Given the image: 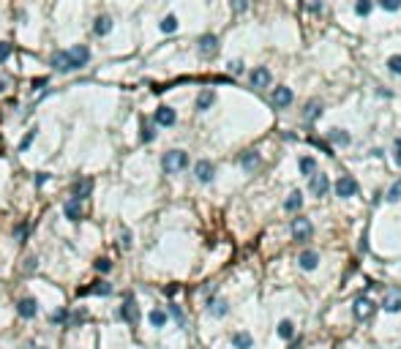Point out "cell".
I'll return each instance as SVG.
<instances>
[{"instance_id": "cell-1", "label": "cell", "mask_w": 401, "mask_h": 349, "mask_svg": "<svg viewBox=\"0 0 401 349\" xmlns=\"http://www.w3.org/2000/svg\"><path fill=\"white\" fill-rule=\"evenodd\" d=\"M161 166H164L166 174H178V172H183L186 166H189V156H186L183 150H169V153H164Z\"/></svg>"}, {"instance_id": "cell-41", "label": "cell", "mask_w": 401, "mask_h": 349, "mask_svg": "<svg viewBox=\"0 0 401 349\" xmlns=\"http://www.w3.org/2000/svg\"><path fill=\"white\" fill-rule=\"evenodd\" d=\"M246 9H249V0H232V11L235 14H243Z\"/></svg>"}, {"instance_id": "cell-19", "label": "cell", "mask_w": 401, "mask_h": 349, "mask_svg": "<svg viewBox=\"0 0 401 349\" xmlns=\"http://www.w3.org/2000/svg\"><path fill=\"white\" fill-rule=\"evenodd\" d=\"M232 346H235V349H251L254 346V338H251L249 333H243V330L232 333Z\"/></svg>"}, {"instance_id": "cell-6", "label": "cell", "mask_w": 401, "mask_h": 349, "mask_svg": "<svg viewBox=\"0 0 401 349\" xmlns=\"http://www.w3.org/2000/svg\"><path fill=\"white\" fill-rule=\"evenodd\" d=\"M90 191H93V178H79V180L71 183V197H74V199L90 197Z\"/></svg>"}, {"instance_id": "cell-18", "label": "cell", "mask_w": 401, "mask_h": 349, "mask_svg": "<svg viewBox=\"0 0 401 349\" xmlns=\"http://www.w3.org/2000/svg\"><path fill=\"white\" fill-rule=\"evenodd\" d=\"M240 166H243L246 172H254V169L259 166V153H257V150L243 153V156H240Z\"/></svg>"}, {"instance_id": "cell-14", "label": "cell", "mask_w": 401, "mask_h": 349, "mask_svg": "<svg viewBox=\"0 0 401 349\" xmlns=\"http://www.w3.org/2000/svg\"><path fill=\"white\" fill-rule=\"evenodd\" d=\"M292 104V90L290 87H276L273 90V106L276 109H284V106H290Z\"/></svg>"}, {"instance_id": "cell-46", "label": "cell", "mask_w": 401, "mask_h": 349, "mask_svg": "<svg viewBox=\"0 0 401 349\" xmlns=\"http://www.w3.org/2000/svg\"><path fill=\"white\" fill-rule=\"evenodd\" d=\"M66 314H69L66 308H63V311H55V314H52V322H66Z\"/></svg>"}, {"instance_id": "cell-8", "label": "cell", "mask_w": 401, "mask_h": 349, "mask_svg": "<svg viewBox=\"0 0 401 349\" xmlns=\"http://www.w3.org/2000/svg\"><path fill=\"white\" fill-rule=\"evenodd\" d=\"M249 79H251V87H267L273 82V74H270V69H265V66H257Z\"/></svg>"}, {"instance_id": "cell-32", "label": "cell", "mask_w": 401, "mask_h": 349, "mask_svg": "<svg viewBox=\"0 0 401 349\" xmlns=\"http://www.w3.org/2000/svg\"><path fill=\"white\" fill-rule=\"evenodd\" d=\"M161 30H164V33H175V30H178V17H172V14L164 17V19H161Z\"/></svg>"}, {"instance_id": "cell-23", "label": "cell", "mask_w": 401, "mask_h": 349, "mask_svg": "<svg viewBox=\"0 0 401 349\" xmlns=\"http://www.w3.org/2000/svg\"><path fill=\"white\" fill-rule=\"evenodd\" d=\"M300 205H303V194H300V191H290V197H287L284 207H287L290 213H295V210H300Z\"/></svg>"}, {"instance_id": "cell-26", "label": "cell", "mask_w": 401, "mask_h": 349, "mask_svg": "<svg viewBox=\"0 0 401 349\" xmlns=\"http://www.w3.org/2000/svg\"><path fill=\"white\" fill-rule=\"evenodd\" d=\"M88 319V311H82V308H79V311H71V314H66V327H77L79 322H85Z\"/></svg>"}, {"instance_id": "cell-21", "label": "cell", "mask_w": 401, "mask_h": 349, "mask_svg": "<svg viewBox=\"0 0 401 349\" xmlns=\"http://www.w3.org/2000/svg\"><path fill=\"white\" fill-rule=\"evenodd\" d=\"M49 66H52L55 71H69V55H66V49L55 52V55H52V60H49Z\"/></svg>"}, {"instance_id": "cell-11", "label": "cell", "mask_w": 401, "mask_h": 349, "mask_svg": "<svg viewBox=\"0 0 401 349\" xmlns=\"http://www.w3.org/2000/svg\"><path fill=\"white\" fill-rule=\"evenodd\" d=\"M194 174H197L199 183H210L213 174H216V166H213L210 161H199V164L194 166Z\"/></svg>"}, {"instance_id": "cell-49", "label": "cell", "mask_w": 401, "mask_h": 349, "mask_svg": "<svg viewBox=\"0 0 401 349\" xmlns=\"http://www.w3.org/2000/svg\"><path fill=\"white\" fill-rule=\"evenodd\" d=\"M120 240H123V248L131 246V235H129V232H123V238H120Z\"/></svg>"}, {"instance_id": "cell-20", "label": "cell", "mask_w": 401, "mask_h": 349, "mask_svg": "<svg viewBox=\"0 0 401 349\" xmlns=\"http://www.w3.org/2000/svg\"><path fill=\"white\" fill-rule=\"evenodd\" d=\"M213 101H216V93H213V90H202V93H199V98H197V109L199 112H208L210 106H213Z\"/></svg>"}, {"instance_id": "cell-36", "label": "cell", "mask_w": 401, "mask_h": 349, "mask_svg": "<svg viewBox=\"0 0 401 349\" xmlns=\"http://www.w3.org/2000/svg\"><path fill=\"white\" fill-rule=\"evenodd\" d=\"M96 270H98V273H109V270H112V259L98 257V259H96Z\"/></svg>"}, {"instance_id": "cell-38", "label": "cell", "mask_w": 401, "mask_h": 349, "mask_svg": "<svg viewBox=\"0 0 401 349\" xmlns=\"http://www.w3.org/2000/svg\"><path fill=\"white\" fill-rule=\"evenodd\" d=\"M379 6H382L385 11H398L401 9V0H379Z\"/></svg>"}, {"instance_id": "cell-28", "label": "cell", "mask_w": 401, "mask_h": 349, "mask_svg": "<svg viewBox=\"0 0 401 349\" xmlns=\"http://www.w3.org/2000/svg\"><path fill=\"white\" fill-rule=\"evenodd\" d=\"M330 142H336V145H350V134L347 131H341V129H330Z\"/></svg>"}, {"instance_id": "cell-3", "label": "cell", "mask_w": 401, "mask_h": 349, "mask_svg": "<svg viewBox=\"0 0 401 349\" xmlns=\"http://www.w3.org/2000/svg\"><path fill=\"white\" fill-rule=\"evenodd\" d=\"M120 319L129 322V325H137L139 322V306H137V300H134L131 295L123 300V306H120Z\"/></svg>"}, {"instance_id": "cell-24", "label": "cell", "mask_w": 401, "mask_h": 349, "mask_svg": "<svg viewBox=\"0 0 401 349\" xmlns=\"http://www.w3.org/2000/svg\"><path fill=\"white\" fill-rule=\"evenodd\" d=\"M208 311L213 314V317H226V300H208Z\"/></svg>"}, {"instance_id": "cell-35", "label": "cell", "mask_w": 401, "mask_h": 349, "mask_svg": "<svg viewBox=\"0 0 401 349\" xmlns=\"http://www.w3.org/2000/svg\"><path fill=\"white\" fill-rule=\"evenodd\" d=\"M11 52H14V46L9 41H0V63H6V60L11 57Z\"/></svg>"}, {"instance_id": "cell-30", "label": "cell", "mask_w": 401, "mask_h": 349, "mask_svg": "<svg viewBox=\"0 0 401 349\" xmlns=\"http://www.w3.org/2000/svg\"><path fill=\"white\" fill-rule=\"evenodd\" d=\"M278 335H281V338H287V341H290L292 335H295V325H292L290 319H284L281 325H278Z\"/></svg>"}, {"instance_id": "cell-15", "label": "cell", "mask_w": 401, "mask_h": 349, "mask_svg": "<svg viewBox=\"0 0 401 349\" xmlns=\"http://www.w3.org/2000/svg\"><path fill=\"white\" fill-rule=\"evenodd\" d=\"M298 265H300V270H314V267L319 265V254L311 251V248H306V251L298 257Z\"/></svg>"}, {"instance_id": "cell-34", "label": "cell", "mask_w": 401, "mask_h": 349, "mask_svg": "<svg viewBox=\"0 0 401 349\" xmlns=\"http://www.w3.org/2000/svg\"><path fill=\"white\" fill-rule=\"evenodd\" d=\"M398 199H401V180H396L387 191V202H398Z\"/></svg>"}, {"instance_id": "cell-31", "label": "cell", "mask_w": 401, "mask_h": 349, "mask_svg": "<svg viewBox=\"0 0 401 349\" xmlns=\"http://www.w3.org/2000/svg\"><path fill=\"white\" fill-rule=\"evenodd\" d=\"M36 134H38V129H30L28 134H25V137H22V142H19V153H25V150H28V147L33 145V139H36Z\"/></svg>"}, {"instance_id": "cell-12", "label": "cell", "mask_w": 401, "mask_h": 349, "mask_svg": "<svg viewBox=\"0 0 401 349\" xmlns=\"http://www.w3.org/2000/svg\"><path fill=\"white\" fill-rule=\"evenodd\" d=\"M153 120H156V126H175L178 118H175V109H172V106H158Z\"/></svg>"}, {"instance_id": "cell-4", "label": "cell", "mask_w": 401, "mask_h": 349, "mask_svg": "<svg viewBox=\"0 0 401 349\" xmlns=\"http://www.w3.org/2000/svg\"><path fill=\"white\" fill-rule=\"evenodd\" d=\"M311 232H314V226H311L309 218H300V216H298L295 221H292V238L300 240V243H303V240H309Z\"/></svg>"}, {"instance_id": "cell-10", "label": "cell", "mask_w": 401, "mask_h": 349, "mask_svg": "<svg viewBox=\"0 0 401 349\" xmlns=\"http://www.w3.org/2000/svg\"><path fill=\"white\" fill-rule=\"evenodd\" d=\"M216 52H218V38L216 36H210V33H208V36L199 38V55H202V57H213Z\"/></svg>"}, {"instance_id": "cell-5", "label": "cell", "mask_w": 401, "mask_h": 349, "mask_svg": "<svg viewBox=\"0 0 401 349\" xmlns=\"http://www.w3.org/2000/svg\"><path fill=\"white\" fill-rule=\"evenodd\" d=\"M358 191V180L352 178V174H341V178L336 180V194L338 197H355Z\"/></svg>"}, {"instance_id": "cell-27", "label": "cell", "mask_w": 401, "mask_h": 349, "mask_svg": "<svg viewBox=\"0 0 401 349\" xmlns=\"http://www.w3.org/2000/svg\"><path fill=\"white\" fill-rule=\"evenodd\" d=\"M148 319H150L153 327H164V325H166V311H161V308H153Z\"/></svg>"}, {"instance_id": "cell-25", "label": "cell", "mask_w": 401, "mask_h": 349, "mask_svg": "<svg viewBox=\"0 0 401 349\" xmlns=\"http://www.w3.org/2000/svg\"><path fill=\"white\" fill-rule=\"evenodd\" d=\"M319 115H322V104H319V101H309V104H306V112H303V118L309 120V123H311V120H317Z\"/></svg>"}, {"instance_id": "cell-51", "label": "cell", "mask_w": 401, "mask_h": 349, "mask_svg": "<svg viewBox=\"0 0 401 349\" xmlns=\"http://www.w3.org/2000/svg\"><path fill=\"white\" fill-rule=\"evenodd\" d=\"M9 87V77H0V90H6Z\"/></svg>"}, {"instance_id": "cell-40", "label": "cell", "mask_w": 401, "mask_h": 349, "mask_svg": "<svg viewBox=\"0 0 401 349\" xmlns=\"http://www.w3.org/2000/svg\"><path fill=\"white\" fill-rule=\"evenodd\" d=\"M153 139H156V131H153V126L145 123L142 126V142H153Z\"/></svg>"}, {"instance_id": "cell-48", "label": "cell", "mask_w": 401, "mask_h": 349, "mask_svg": "<svg viewBox=\"0 0 401 349\" xmlns=\"http://www.w3.org/2000/svg\"><path fill=\"white\" fill-rule=\"evenodd\" d=\"M33 270H36V259L30 257V259H28V265H25V273H33Z\"/></svg>"}, {"instance_id": "cell-29", "label": "cell", "mask_w": 401, "mask_h": 349, "mask_svg": "<svg viewBox=\"0 0 401 349\" xmlns=\"http://www.w3.org/2000/svg\"><path fill=\"white\" fill-rule=\"evenodd\" d=\"M314 172H317V161H314V158H309V156H306V158H300V174H309V178H311Z\"/></svg>"}, {"instance_id": "cell-39", "label": "cell", "mask_w": 401, "mask_h": 349, "mask_svg": "<svg viewBox=\"0 0 401 349\" xmlns=\"http://www.w3.org/2000/svg\"><path fill=\"white\" fill-rule=\"evenodd\" d=\"M387 69H390L393 74H401V55H393L390 60H387Z\"/></svg>"}, {"instance_id": "cell-9", "label": "cell", "mask_w": 401, "mask_h": 349, "mask_svg": "<svg viewBox=\"0 0 401 349\" xmlns=\"http://www.w3.org/2000/svg\"><path fill=\"white\" fill-rule=\"evenodd\" d=\"M330 191V180H327V174H322V172H314L311 174V194L314 197H325V194Z\"/></svg>"}, {"instance_id": "cell-47", "label": "cell", "mask_w": 401, "mask_h": 349, "mask_svg": "<svg viewBox=\"0 0 401 349\" xmlns=\"http://www.w3.org/2000/svg\"><path fill=\"white\" fill-rule=\"evenodd\" d=\"M230 71H232V74H240V71H243V63H240V60H235V63H230Z\"/></svg>"}, {"instance_id": "cell-42", "label": "cell", "mask_w": 401, "mask_h": 349, "mask_svg": "<svg viewBox=\"0 0 401 349\" xmlns=\"http://www.w3.org/2000/svg\"><path fill=\"white\" fill-rule=\"evenodd\" d=\"M169 314H172V317H175V319H178V325H180V327H183V325H186V319H183V311H180V308H178L175 303H172V306H169Z\"/></svg>"}, {"instance_id": "cell-16", "label": "cell", "mask_w": 401, "mask_h": 349, "mask_svg": "<svg viewBox=\"0 0 401 349\" xmlns=\"http://www.w3.org/2000/svg\"><path fill=\"white\" fill-rule=\"evenodd\" d=\"M17 311H19V317L33 319V317H36V311H38V306H36V300H33V298H22L17 303Z\"/></svg>"}, {"instance_id": "cell-33", "label": "cell", "mask_w": 401, "mask_h": 349, "mask_svg": "<svg viewBox=\"0 0 401 349\" xmlns=\"http://www.w3.org/2000/svg\"><path fill=\"white\" fill-rule=\"evenodd\" d=\"M382 308H385V311H390V314L401 311V298H387L385 303H382Z\"/></svg>"}, {"instance_id": "cell-22", "label": "cell", "mask_w": 401, "mask_h": 349, "mask_svg": "<svg viewBox=\"0 0 401 349\" xmlns=\"http://www.w3.org/2000/svg\"><path fill=\"white\" fill-rule=\"evenodd\" d=\"M109 30H112V19L109 17H98L96 22H93V33H96V36H106Z\"/></svg>"}, {"instance_id": "cell-13", "label": "cell", "mask_w": 401, "mask_h": 349, "mask_svg": "<svg viewBox=\"0 0 401 349\" xmlns=\"http://www.w3.org/2000/svg\"><path fill=\"white\" fill-rule=\"evenodd\" d=\"M63 213L69 221H82V199H74L71 197L69 202L63 205Z\"/></svg>"}, {"instance_id": "cell-37", "label": "cell", "mask_w": 401, "mask_h": 349, "mask_svg": "<svg viewBox=\"0 0 401 349\" xmlns=\"http://www.w3.org/2000/svg\"><path fill=\"white\" fill-rule=\"evenodd\" d=\"M355 11H358V17H369V11H371V0H358Z\"/></svg>"}, {"instance_id": "cell-7", "label": "cell", "mask_w": 401, "mask_h": 349, "mask_svg": "<svg viewBox=\"0 0 401 349\" xmlns=\"http://www.w3.org/2000/svg\"><path fill=\"white\" fill-rule=\"evenodd\" d=\"M352 311H355V319H371V314H374V303L369 298H355V306H352Z\"/></svg>"}, {"instance_id": "cell-43", "label": "cell", "mask_w": 401, "mask_h": 349, "mask_svg": "<svg viewBox=\"0 0 401 349\" xmlns=\"http://www.w3.org/2000/svg\"><path fill=\"white\" fill-rule=\"evenodd\" d=\"M311 142H314V145H317V147H319V150H325V153H327V156H336V153H333V147H330V145H327V142H322V139H317V137H314V139H311Z\"/></svg>"}, {"instance_id": "cell-2", "label": "cell", "mask_w": 401, "mask_h": 349, "mask_svg": "<svg viewBox=\"0 0 401 349\" xmlns=\"http://www.w3.org/2000/svg\"><path fill=\"white\" fill-rule=\"evenodd\" d=\"M66 55H69V71H77V69H85L90 60V49L85 44H77L71 46V49H66Z\"/></svg>"}, {"instance_id": "cell-50", "label": "cell", "mask_w": 401, "mask_h": 349, "mask_svg": "<svg viewBox=\"0 0 401 349\" xmlns=\"http://www.w3.org/2000/svg\"><path fill=\"white\" fill-rule=\"evenodd\" d=\"M46 180H49V174H38V178H36V186H44Z\"/></svg>"}, {"instance_id": "cell-45", "label": "cell", "mask_w": 401, "mask_h": 349, "mask_svg": "<svg viewBox=\"0 0 401 349\" xmlns=\"http://www.w3.org/2000/svg\"><path fill=\"white\" fill-rule=\"evenodd\" d=\"M393 150H396V164L401 166V139H396V142H393Z\"/></svg>"}, {"instance_id": "cell-17", "label": "cell", "mask_w": 401, "mask_h": 349, "mask_svg": "<svg viewBox=\"0 0 401 349\" xmlns=\"http://www.w3.org/2000/svg\"><path fill=\"white\" fill-rule=\"evenodd\" d=\"M109 292H112V284H106V281H93L90 286L79 289V295H109Z\"/></svg>"}, {"instance_id": "cell-44", "label": "cell", "mask_w": 401, "mask_h": 349, "mask_svg": "<svg viewBox=\"0 0 401 349\" xmlns=\"http://www.w3.org/2000/svg\"><path fill=\"white\" fill-rule=\"evenodd\" d=\"M28 232H30V226H28V224H19V226H17V240L28 238Z\"/></svg>"}]
</instances>
